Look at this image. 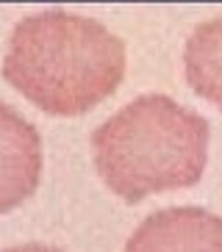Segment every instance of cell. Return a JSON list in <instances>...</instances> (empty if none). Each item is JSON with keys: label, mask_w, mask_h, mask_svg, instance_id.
<instances>
[{"label": "cell", "mask_w": 222, "mask_h": 252, "mask_svg": "<svg viewBox=\"0 0 222 252\" xmlns=\"http://www.w3.org/2000/svg\"><path fill=\"white\" fill-rule=\"evenodd\" d=\"M3 78L53 117H81L125 78V42L103 23L44 8L14 25Z\"/></svg>", "instance_id": "cell-1"}, {"label": "cell", "mask_w": 222, "mask_h": 252, "mask_svg": "<svg viewBox=\"0 0 222 252\" xmlns=\"http://www.w3.org/2000/svg\"><path fill=\"white\" fill-rule=\"evenodd\" d=\"M211 127L167 94H139L92 133L95 169L125 202L200 183Z\"/></svg>", "instance_id": "cell-2"}, {"label": "cell", "mask_w": 222, "mask_h": 252, "mask_svg": "<svg viewBox=\"0 0 222 252\" xmlns=\"http://www.w3.org/2000/svg\"><path fill=\"white\" fill-rule=\"evenodd\" d=\"M122 252H222V216L175 205L142 219Z\"/></svg>", "instance_id": "cell-3"}, {"label": "cell", "mask_w": 222, "mask_h": 252, "mask_svg": "<svg viewBox=\"0 0 222 252\" xmlns=\"http://www.w3.org/2000/svg\"><path fill=\"white\" fill-rule=\"evenodd\" d=\"M42 180V136L17 108L0 100V214L34 197Z\"/></svg>", "instance_id": "cell-4"}, {"label": "cell", "mask_w": 222, "mask_h": 252, "mask_svg": "<svg viewBox=\"0 0 222 252\" xmlns=\"http://www.w3.org/2000/svg\"><path fill=\"white\" fill-rule=\"evenodd\" d=\"M186 83L222 111V17L206 20L184 45Z\"/></svg>", "instance_id": "cell-5"}, {"label": "cell", "mask_w": 222, "mask_h": 252, "mask_svg": "<svg viewBox=\"0 0 222 252\" xmlns=\"http://www.w3.org/2000/svg\"><path fill=\"white\" fill-rule=\"evenodd\" d=\"M0 252H67L61 247H50V244H39V241H31V244H17V247H6Z\"/></svg>", "instance_id": "cell-6"}]
</instances>
